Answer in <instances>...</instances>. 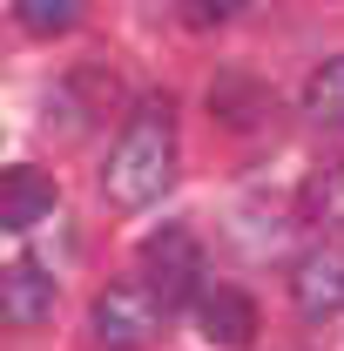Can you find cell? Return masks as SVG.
<instances>
[{"label": "cell", "mask_w": 344, "mask_h": 351, "mask_svg": "<svg viewBox=\"0 0 344 351\" xmlns=\"http://www.w3.org/2000/svg\"><path fill=\"white\" fill-rule=\"evenodd\" d=\"M169 182H175V108L169 95H142L101 162V196H108V210L135 217V210L162 203Z\"/></svg>", "instance_id": "1"}, {"label": "cell", "mask_w": 344, "mask_h": 351, "mask_svg": "<svg viewBox=\"0 0 344 351\" xmlns=\"http://www.w3.org/2000/svg\"><path fill=\"white\" fill-rule=\"evenodd\" d=\"M162 317H169V311L149 298V284L122 277V284H108V291L95 298V338H101L108 351H142L156 331H162Z\"/></svg>", "instance_id": "2"}, {"label": "cell", "mask_w": 344, "mask_h": 351, "mask_svg": "<svg viewBox=\"0 0 344 351\" xmlns=\"http://www.w3.org/2000/svg\"><path fill=\"white\" fill-rule=\"evenodd\" d=\"M149 298L162 311L203 298V250H196L189 230H162V237L149 243Z\"/></svg>", "instance_id": "3"}, {"label": "cell", "mask_w": 344, "mask_h": 351, "mask_svg": "<svg viewBox=\"0 0 344 351\" xmlns=\"http://www.w3.org/2000/svg\"><path fill=\"white\" fill-rule=\"evenodd\" d=\"M291 298L304 317H338L344 311V243H317L291 263Z\"/></svg>", "instance_id": "4"}, {"label": "cell", "mask_w": 344, "mask_h": 351, "mask_svg": "<svg viewBox=\"0 0 344 351\" xmlns=\"http://www.w3.org/2000/svg\"><path fill=\"white\" fill-rule=\"evenodd\" d=\"M54 203L61 196H54V176L47 169H34V162L0 169V230H34Z\"/></svg>", "instance_id": "5"}, {"label": "cell", "mask_w": 344, "mask_h": 351, "mask_svg": "<svg viewBox=\"0 0 344 351\" xmlns=\"http://www.w3.org/2000/svg\"><path fill=\"white\" fill-rule=\"evenodd\" d=\"M196 324H203V338H210L216 351H243L250 338H257V304H250L243 291L216 284V291L196 298Z\"/></svg>", "instance_id": "6"}, {"label": "cell", "mask_w": 344, "mask_h": 351, "mask_svg": "<svg viewBox=\"0 0 344 351\" xmlns=\"http://www.w3.org/2000/svg\"><path fill=\"white\" fill-rule=\"evenodd\" d=\"M47 311H54V277H47L41 263H14V270L0 277V324L34 331Z\"/></svg>", "instance_id": "7"}, {"label": "cell", "mask_w": 344, "mask_h": 351, "mask_svg": "<svg viewBox=\"0 0 344 351\" xmlns=\"http://www.w3.org/2000/svg\"><path fill=\"white\" fill-rule=\"evenodd\" d=\"M304 115L317 129H344V54H331L324 68H310L304 82Z\"/></svg>", "instance_id": "8"}, {"label": "cell", "mask_w": 344, "mask_h": 351, "mask_svg": "<svg viewBox=\"0 0 344 351\" xmlns=\"http://www.w3.org/2000/svg\"><path fill=\"white\" fill-rule=\"evenodd\" d=\"M210 108L223 115V122L250 129V122L263 115V95H257V82H250V75H216V82H210Z\"/></svg>", "instance_id": "9"}, {"label": "cell", "mask_w": 344, "mask_h": 351, "mask_svg": "<svg viewBox=\"0 0 344 351\" xmlns=\"http://www.w3.org/2000/svg\"><path fill=\"white\" fill-rule=\"evenodd\" d=\"M14 14H21V27H34V34H68V27L82 21L75 0H21Z\"/></svg>", "instance_id": "10"}]
</instances>
